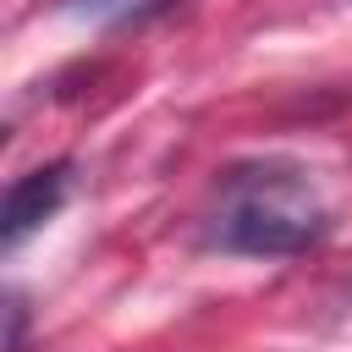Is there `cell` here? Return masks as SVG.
Masks as SVG:
<instances>
[{"instance_id": "3957f363", "label": "cell", "mask_w": 352, "mask_h": 352, "mask_svg": "<svg viewBox=\"0 0 352 352\" xmlns=\"http://www.w3.org/2000/svg\"><path fill=\"white\" fill-rule=\"evenodd\" d=\"M176 0H60V11L94 16V22H143L154 11H170Z\"/></svg>"}, {"instance_id": "277c9868", "label": "cell", "mask_w": 352, "mask_h": 352, "mask_svg": "<svg viewBox=\"0 0 352 352\" xmlns=\"http://www.w3.org/2000/svg\"><path fill=\"white\" fill-rule=\"evenodd\" d=\"M6 352H22V336H28V297L22 292H6Z\"/></svg>"}, {"instance_id": "6da1fadb", "label": "cell", "mask_w": 352, "mask_h": 352, "mask_svg": "<svg viewBox=\"0 0 352 352\" xmlns=\"http://www.w3.org/2000/svg\"><path fill=\"white\" fill-rule=\"evenodd\" d=\"M330 226H336V209L324 204L314 170L297 160L264 154L220 170L204 236L231 258H297L319 248Z\"/></svg>"}, {"instance_id": "7a4b0ae2", "label": "cell", "mask_w": 352, "mask_h": 352, "mask_svg": "<svg viewBox=\"0 0 352 352\" xmlns=\"http://www.w3.org/2000/svg\"><path fill=\"white\" fill-rule=\"evenodd\" d=\"M66 192H72V160H50V165H33V170L11 176L6 209H0V248L16 253L38 226H50L60 214Z\"/></svg>"}]
</instances>
